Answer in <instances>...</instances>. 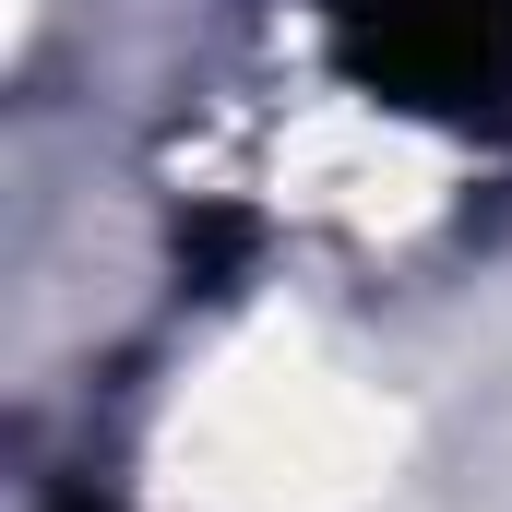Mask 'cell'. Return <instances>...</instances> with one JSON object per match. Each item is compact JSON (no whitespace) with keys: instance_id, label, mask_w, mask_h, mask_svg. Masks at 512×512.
Segmentation results:
<instances>
[{"instance_id":"obj_1","label":"cell","mask_w":512,"mask_h":512,"mask_svg":"<svg viewBox=\"0 0 512 512\" xmlns=\"http://www.w3.org/2000/svg\"><path fill=\"white\" fill-rule=\"evenodd\" d=\"M334 72L405 120L512 131V0H322Z\"/></svg>"},{"instance_id":"obj_2","label":"cell","mask_w":512,"mask_h":512,"mask_svg":"<svg viewBox=\"0 0 512 512\" xmlns=\"http://www.w3.org/2000/svg\"><path fill=\"white\" fill-rule=\"evenodd\" d=\"M48 512H120V501H96V489H48Z\"/></svg>"}]
</instances>
